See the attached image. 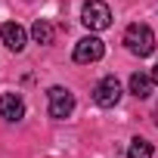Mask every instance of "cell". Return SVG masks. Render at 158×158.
<instances>
[{
  "mask_svg": "<svg viewBox=\"0 0 158 158\" xmlns=\"http://www.w3.org/2000/svg\"><path fill=\"white\" fill-rule=\"evenodd\" d=\"M124 44H127V50H130L133 56H139V59H146V56L155 53V34H152V28L143 25V22L127 25V31H124Z\"/></svg>",
  "mask_w": 158,
  "mask_h": 158,
  "instance_id": "6da1fadb",
  "label": "cell"
},
{
  "mask_svg": "<svg viewBox=\"0 0 158 158\" xmlns=\"http://www.w3.org/2000/svg\"><path fill=\"white\" fill-rule=\"evenodd\" d=\"M47 112H50V118H56V121H62V118H68L71 112H74V93L71 90H65V87H50L47 90Z\"/></svg>",
  "mask_w": 158,
  "mask_h": 158,
  "instance_id": "7a4b0ae2",
  "label": "cell"
},
{
  "mask_svg": "<svg viewBox=\"0 0 158 158\" xmlns=\"http://www.w3.org/2000/svg\"><path fill=\"white\" fill-rule=\"evenodd\" d=\"M81 22L90 31H106L112 25V10L102 3V0H90V3H84V10H81Z\"/></svg>",
  "mask_w": 158,
  "mask_h": 158,
  "instance_id": "3957f363",
  "label": "cell"
},
{
  "mask_svg": "<svg viewBox=\"0 0 158 158\" xmlns=\"http://www.w3.org/2000/svg\"><path fill=\"white\" fill-rule=\"evenodd\" d=\"M93 102L102 106V109H112V106L121 102V84H118L115 74H106L102 81L93 87Z\"/></svg>",
  "mask_w": 158,
  "mask_h": 158,
  "instance_id": "277c9868",
  "label": "cell"
},
{
  "mask_svg": "<svg viewBox=\"0 0 158 158\" xmlns=\"http://www.w3.org/2000/svg\"><path fill=\"white\" fill-rule=\"evenodd\" d=\"M102 53H106V44H102L99 37H93V34H87V37H81V40L74 44V62H81V65L99 62Z\"/></svg>",
  "mask_w": 158,
  "mask_h": 158,
  "instance_id": "5b68a950",
  "label": "cell"
},
{
  "mask_svg": "<svg viewBox=\"0 0 158 158\" xmlns=\"http://www.w3.org/2000/svg\"><path fill=\"white\" fill-rule=\"evenodd\" d=\"M0 37H3V44H6L13 53H22V50H25V40H28V37H25V28L16 25V22H6L3 28H0Z\"/></svg>",
  "mask_w": 158,
  "mask_h": 158,
  "instance_id": "8992f818",
  "label": "cell"
},
{
  "mask_svg": "<svg viewBox=\"0 0 158 158\" xmlns=\"http://www.w3.org/2000/svg\"><path fill=\"white\" fill-rule=\"evenodd\" d=\"M22 115H25V102H22V96H16V93H3V96H0V118L19 121Z\"/></svg>",
  "mask_w": 158,
  "mask_h": 158,
  "instance_id": "52a82bcc",
  "label": "cell"
},
{
  "mask_svg": "<svg viewBox=\"0 0 158 158\" xmlns=\"http://www.w3.org/2000/svg\"><path fill=\"white\" fill-rule=\"evenodd\" d=\"M152 74H143V71H136V74H130V93L136 96V99H146L149 93H152Z\"/></svg>",
  "mask_w": 158,
  "mask_h": 158,
  "instance_id": "ba28073f",
  "label": "cell"
},
{
  "mask_svg": "<svg viewBox=\"0 0 158 158\" xmlns=\"http://www.w3.org/2000/svg\"><path fill=\"white\" fill-rule=\"evenodd\" d=\"M31 37H34L37 44H53V25L44 22V19H37V22L31 25Z\"/></svg>",
  "mask_w": 158,
  "mask_h": 158,
  "instance_id": "9c48e42d",
  "label": "cell"
},
{
  "mask_svg": "<svg viewBox=\"0 0 158 158\" xmlns=\"http://www.w3.org/2000/svg\"><path fill=\"white\" fill-rule=\"evenodd\" d=\"M127 158H152V143H149V139H143V136L130 139V149H127Z\"/></svg>",
  "mask_w": 158,
  "mask_h": 158,
  "instance_id": "30bf717a",
  "label": "cell"
},
{
  "mask_svg": "<svg viewBox=\"0 0 158 158\" xmlns=\"http://www.w3.org/2000/svg\"><path fill=\"white\" fill-rule=\"evenodd\" d=\"M152 81H155V84H158V65H155V68H152Z\"/></svg>",
  "mask_w": 158,
  "mask_h": 158,
  "instance_id": "8fae6325",
  "label": "cell"
}]
</instances>
